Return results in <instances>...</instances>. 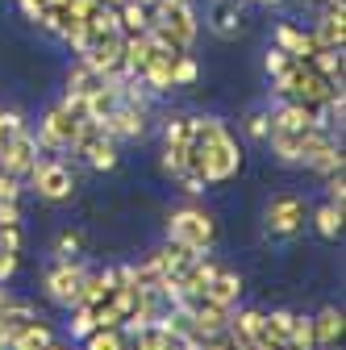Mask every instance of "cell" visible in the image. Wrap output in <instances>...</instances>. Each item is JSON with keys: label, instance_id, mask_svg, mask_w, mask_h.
Returning <instances> with one entry per match:
<instances>
[{"label": "cell", "instance_id": "obj_1", "mask_svg": "<svg viewBox=\"0 0 346 350\" xmlns=\"http://www.w3.org/2000/svg\"><path fill=\"white\" fill-rule=\"evenodd\" d=\"M338 88L342 83H330L325 75L313 71V63H300V59H292L280 75H271V92L280 100H300V105H313V109H321Z\"/></svg>", "mask_w": 346, "mask_h": 350}, {"label": "cell", "instance_id": "obj_2", "mask_svg": "<svg viewBox=\"0 0 346 350\" xmlns=\"http://www.w3.org/2000/svg\"><path fill=\"white\" fill-rule=\"evenodd\" d=\"M267 142H271V154H276L280 163H288V167H305L317 150L334 146L338 134H334V129H325V125H305V129H271Z\"/></svg>", "mask_w": 346, "mask_h": 350}, {"label": "cell", "instance_id": "obj_3", "mask_svg": "<svg viewBox=\"0 0 346 350\" xmlns=\"http://www.w3.org/2000/svg\"><path fill=\"white\" fill-rule=\"evenodd\" d=\"M167 242H180L196 254H209L213 242H217V221H213V213H204L196 204L171 208L167 213Z\"/></svg>", "mask_w": 346, "mask_h": 350}, {"label": "cell", "instance_id": "obj_4", "mask_svg": "<svg viewBox=\"0 0 346 350\" xmlns=\"http://www.w3.org/2000/svg\"><path fill=\"white\" fill-rule=\"evenodd\" d=\"M79 125H83V100L63 96V105H55L46 117H42L38 146L42 150H71L75 138H79Z\"/></svg>", "mask_w": 346, "mask_h": 350}, {"label": "cell", "instance_id": "obj_5", "mask_svg": "<svg viewBox=\"0 0 346 350\" xmlns=\"http://www.w3.org/2000/svg\"><path fill=\"white\" fill-rule=\"evenodd\" d=\"M25 180H29V188L38 192V200H46V204H63V200L75 196V175H71V167L59 163V159H38Z\"/></svg>", "mask_w": 346, "mask_h": 350}, {"label": "cell", "instance_id": "obj_6", "mask_svg": "<svg viewBox=\"0 0 346 350\" xmlns=\"http://www.w3.org/2000/svg\"><path fill=\"white\" fill-rule=\"evenodd\" d=\"M150 25H163L188 51H192L196 33H200V21H196L192 0H155V5H150Z\"/></svg>", "mask_w": 346, "mask_h": 350}, {"label": "cell", "instance_id": "obj_7", "mask_svg": "<svg viewBox=\"0 0 346 350\" xmlns=\"http://www.w3.org/2000/svg\"><path fill=\"white\" fill-rule=\"evenodd\" d=\"M83 163H88L92 171H113L117 167V142L105 134V125L101 121H88L83 117V125H79V138H75V146H71Z\"/></svg>", "mask_w": 346, "mask_h": 350}, {"label": "cell", "instance_id": "obj_8", "mask_svg": "<svg viewBox=\"0 0 346 350\" xmlns=\"http://www.w3.org/2000/svg\"><path fill=\"white\" fill-rule=\"evenodd\" d=\"M305 217H309L305 200H300L296 192H280L263 208V226H267L271 238H296L300 230H305Z\"/></svg>", "mask_w": 346, "mask_h": 350}, {"label": "cell", "instance_id": "obj_9", "mask_svg": "<svg viewBox=\"0 0 346 350\" xmlns=\"http://www.w3.org/2000/svg\"><path fill=\"white\" fill-rule=\"evenodd\" d=\"M83 262L79 258H55V267L46 271V280H42V288H46V296L55 304H63V309H71V304L79 300V284H83Z\"/></svg>", "mask_w": 346, "mask_h": 350}, {"label": "cell", "instance_id": "obj_10", "mask_svg": "<svg viewBox=\"0 0 346 350\" xmlns=\"http://www.w3.org/2000/svg\"><path fill=\"white\" fill-rule=\"evenodd\" d=\"M121 33H105V38H92L88 46L79 51V63H88L92 71H101L105 79H113V75H125L121 71ZM129 79V75H125Z\"/></svg>", "mask_w": 346, "mask_h": 350}, {"label": "cell", "instance_id": "obj_11", "mask_svg": "<svg viewBox=\"0 0 346 350\" xmlns=\"http://www.w3.org/2000/svg\"><path fill=\"white\" fill-rule=\"evenodd\" d=\"M204 21H209V29L217 33L222 42H238L246 33V5H242V0H209Z\"/></svg>", "mask_w": 346, "mask_h": 350}, {"label": "cell", "instance_id": "obj_12", "mask_svg": "<svg viewBox=\"0 0 346 350\" xmlns=\"http://www.w3.org/2000/svg\"><path fill=\"white\" fill-rule=\"evenodd\" d=\"M42 146H38V134H29V129H21L17 138H9L5 146H0V167H5L9 175H17V180H25V175L34 171Z\"/></svg>", "mask_w": 346, "mask_h": 350}, {"label": "cell", "instance_id": "obj_13", "mask_svg": "<svg viewBox=\"0 0 346 350\" xmlns=\"http://www.w3.org/2000/svg\"><path fill=\"white\" fill-rule=\"evenodd\" d=\"M313 42L321 51H342L346 46V5L342 0H334V5L321 9V17L313 25Z\"/></svg>", "mask_w": 346, "mask_h": 350}, {"label": "cell", "instance_id": "obj_14", "mask_svg": "<svg viewBox=\"0 0 346 350\" xmlns=\"http://www.w3.org/2000/svg\"><path fill=\"white\" fill-rule=\"evenodd\" d=\"M188 309V317H192V329H196V338L204 342V338H213V334H222L226 325H230V309H222V304H213V300H192V304H184Z\"/></svg>", "mask_w": 346, "mask_h": 350}, {"label": "cell", "instance_id": "obj_15", "mask_svg": "<svg viewBox=\"0 0 346 350\" xmlns=\"http://www.w3.org/2000/svg\"><path fill=\"white\" fill-rule=\"evenodd\" d=\"M204 300L222 304V309H238V300H242V275L217 262V271H213V280L204 288Z\"/></svg>", "mask_w": 346, "mask_h": 350}, {"label": "cell", "instance_id": "obj_16", "mask_svg": "<svg viewBox=\"0 0 346 350\" xmlns=\"http://www.w3.org/2000/svg\"><path fill=\"white\" fill-rule=\"evenodd\" d=\"M276 46L284 51V55H292V59H300V63H309L321 46L313 42V33H305L300 25H292V21H280L276 25Z\"/></svg>", "mask_w": 346, "mask_h": 350}, {"label": "cell", "instance_id": "obj_17", "mask_svg": "<svg viewBox=\"0 0 346 350\" xmlns=\"http://www.w3.org/2000/svg\"><path fill=\"white\" fill-rule=\"evenodd\" d=\"M305 125H321V113L313 105L284 100L280 109H271V129H305Z\"/></svg>", "mask_w": 346, "mask_h": 350}, {"label": "cell", "instance_id": "obj_18", "mask_svg": "<svg viewBox=\"0 0 346 350\" xmlns=\"http://www.w3.org/2000/svg\"><path fill=\"white\" fill-rule=\"evenodd\" d=\"M342 329H346V317H342L338 304H325V309L313 317V338H317V346H338V342H342Z\"/></svg>", "mask_w": 346, "mask_h": 350}, {"label": "cell", "instance_id": "obj_19", "mask_svg": "<svg viewBox=\"0 0 346 350\" xmlns=\"http://www.w3.org/2000/svg\"><path fill=\"white\" fill-rule=\"evenodd\" d=\"M113 292V267H101V271H83V284H79V300L75 304H101L109 300ZM71 304V309H75Z\"/></svg>", "mask_w": 346, "mask_h": 350}, {"label": "cell", "instance_id": "obj_20", "mask_svg": "<svg viewBox=\"0 0 346 350\" xmlns=\"http://www.w3.org/2000/svg\"><path fill=\"white\" fill-rule=\"evenodd\" d=\"M117 29H121V38L146 33V29H150V5H138V0H125V5L117 9Z\"/></svg>", "mask_w": 346, "mask_h": 350}, {"label": "cell", "instance_id": "obj_21", "mask_svg": "<svg viewBox=\"0 0 346 350\" xmlns=\"http://www.w3.org/2000/svg\"><path fill=\"white\" fill-rule=\"evenodd\" d=\"M101 83H105V75H101V71H92L88 63H75V67L67 71V96L83 100V96H92Z\"/></svg>", "mask_w": 346, "mask_h": 350}, {"label": "cell", "instance_id": "obj_22", "mask_svg": "<svg viewBox=\"0 0 346 350\" xmlns=\"http://www.w3.org/2000/svg\"><path fill=\"white\" fill-rule=\"evenodd\" d=\"M129 350H184V346L155 321V325H146V329H138V334H129Z\"/></svg>", "mask_w": 346, "mask_h": 350}, {"label": "cell", "instance_id": "obj_23", "mask_svg": "<svg viewBox=\"0 0 346 350\" xmlns=\"http://www.w3.org/2000/svg\"><path fill=\"white\" fill-rule=\"evenodd\" d=\"M51 342H55L51 325L38 317V321H29V325H25V329H21V334H17V338H13V342L5 346V350H46Z\"/></svg>", "mask_w": 346, "mask_h": 350}, {"label": "cell", "instance_id": "obj_24", "mask_svg": "<svg viewBox=\"0 0 346 350\" xmlns=\"http://www.w3.org/2000/svg\"><path fill=\"white\" fill-rule=\"evenodd\" d=\"M163 284H167V271L159 267L155 254H146L142 262H134V288H138V292H159Z\"/></svg>", "mask_w": 346, "mask_h": 350}, {"label": "cell", "instance_id": "obj_25", "mask_svg": "<svg viewBox=\"0 0 346 350\" xmlns=\"http://www.w3.org/2000/svg\"><path fill=\"white\" fill-rule=\"evenodd\" d=\"M155 258H159V267H163L167 275H176L180 267H188V262L196 258V250H188V246H180V242H163V246L155 250Z\"/></svg>", "mask_w": 346, "mask_h": 350}, {"label": "cell", "instance_id": "obj_26", "mask_svg": "<svg viewBox=\"0 0 346 350\" xmlns=\"http://www.w3.org/2000/svg\"><path fill=\"white\" fill-rule=\"evenodd\" d=\"M342 221H346V213H342L338 204H330V200L313 213V230H317L321 238H330V242H334V238H342Z\"/></svg>", "mask_w": 346, "mask_h": 350}, {"label": "cell", "instance_id": "obj_27", "mask_svg": "<svg viewBox=\"0 0 346 350\" xmlns=\"http://www.w3.org/2000/svg\"><path fill=\"white\" fill-rule=\"evenodd\" d=\"M313 346H317V338H313V317L296 313V317H292V329H288L284 350H313Z\"/></svg>", "mask_w": 346, "mask_h": 350}, {"label": "cell", "instance_id": "obj_28", "mask_svg": "<svg viewBox=\"0 0 346 350\" xmlns=\"http://www.w3.org/2000/svg\"><path fill=\"white\" fill-rule=\"evenodd\" d=\"M309 171H317L321 175V180H325V175H334V171H342L346 167V154H342V142H334V146H325V150H317L309 163H305Z\"/></svg>", "mask_w": 346, "mask_h": 350}, {"label": "cell", "instance_id": "obj_29", "mask_svg": "<svg viewBox=\"0 0 346 350\" xmlns=\"http://www.w3.org/2000/svg\"><path fill=\"white\" fill-rule=\"evenodd\" d=\"M309 63H313V71H317V75H325L330 83H342V71H346V63H342V51H317Z\"/></svg>", "mask_w": 346, "mask_h": 350}, {"label": "cell", "instance_id": "obj_30", "mask_svg": "<svg viewBox=\"0 0 346 350\" xmlns=\"http://www.w3.org/2000/svg\"><path fill=\"white\" fill-rule=\"evenodd\" d=\"M200 79V67H196V59L184 51V55H176V63H171V83L176 88H192Z\"/></svg>", "mask_w": 346, "mask_h": 350}, {"label": "cell", "instance_id": "obj_31", "mask_svg": "<svg viewBox=\"0 0 346 350\" xmlns=\"http://www.w3.org/2000/svg\"><path fill=\"white\" fill-rule=\"evenodd\" d=\"M83 350H125V334L121 329H92L83 338Z\"/></svg>", "mask_w": 346, "mask_h": 350}, {"label": "cell", "instance_id": "obj_32", "mask_svg": "<svg viewBox=\"0 0 346 350\" xmlns=\"http://www.w3.org/2000/svg\"><path fill=\"white\" fill-rule=\"evenodd\" d=\"M242 125H246V138H254V142H267V134H271V113H263V109H250Z\"/></svg>", "mask_w": 346, "mask_h": 350}, {"label": "cell", "instance_id": "obj_33", "mask_svg": "<svg viewBox=\"0 0 346 350\" xmlns=\"http://www.w3.org/2000/svg\"><path fill=\"white\" fill-rule=\"evenodd\" d=\"M96 329V317H92V304H75V309H71V338H88Z\"/></svg>", "mask_w": 346, "mask_h": 350}, {"label": "cell", "instance_id": "obj_34", "mask_svg": "<svg viewBox=\"0 0 346 350\" xmlns=\"http://www.w3.org/2000/svg\"><path fill=\"white\" fill-rule=\"evenodd\" d=\"M79 250H83V238H79L75 230H63L59 242H55V254H59V258H79Z\"/></svg>", "mask_w": 346, "mask_h": 350}, {"label": "cell", "instance_id": "obj_35", "mask_svg": "<svg viewBox=\"0 0 346 350\" xmlns=\"http://www.w3.org/2000/svg\"><path fill=\"white\" fill-rule=\"evenodd\" d=\"M325 200L338 204V208H346V175H342V171L325 175Z\"/></svg>", "mask_w": 346, "mask_h": 350}, {"label": "cell", "instance_id": "obj_36", "mask_svg": "<svg viewBox=\"0 0 346 350\" xmlns=\"http://www.w3.org/2000/svg\"><path fill=\"white\" fill-rule=\"evenodd\" d=\"M21 129H25V117H21V113H13V109L0 113V146H5L9 138H17Z\"/></svg>", "mask_w": 346, "mask_h": 350}, {"label": "cell", "instance_id": "obj_37", "mask_svg": "<svg viewBox=\"0 0 346 350\" xmlns=\"http://www.w3.org/2000/svg\"><path fill=\"white\" fill-rule=\"evenodd\" d=\"M288 63H292V55H284L280 46H267V55H263V71H267V75H280Z\"/></svg>", "mask_w": 346, "mask_h": 350}, {"label": "cell", "instance_id": "obj_38", "mask_svg": "<svg viewBox=\"0 0 346 350\" xmlns=\"http://www.w3.org/2000/svg\"><path fill=\"white\" fill-rule=\"evenodd\" d=\"M17 267H21V254L17 250H0V284H9L17 275Z\"/></svg>", "mask_w": 346, "mask_h": 350}, {"label": "cell", "instance_id": "obj_39", "mask_svg": "<svg viewBox=\"0 0 346 350\" xmlns=\"http://www.w3.org/2000/svg\"><path fill=\"white\" fill-rule=\"evenodd\" d=\"M17 196H21V180L0 167V200H17Z\"/></svg>", "mask_w": 346, "mask_h": 350}, {"label": "cell", "instance_id": "obj_40", "mask_svg": "<svg viewBox=\"0 0 346 350\" xmlns=\"http://www.w3.org/2000/svg\"><path fill=\"white\" fill-rule=\"evenodd\" d=\"M0 226H21V204L17 200H0Z\"/></svg>", "mask_w": 346, "mask_h": 350}, {"label": "cell", "instance_id": "obj_41", "mask_svg": "<svg viewBox=\"0 0 346 350\" xmlns=\"http://www.w3.org/2000/svg\"><path fill=\"white\" fill-rule=\"evenodd\" d=\"M300 5H317V9H325V5H334V0H300Z\"/></svg>", "mask_w": 346, "mask_h": 350}, {"label": "cell", "instance_id": "obj_42", "mask_svg": "<svg viewBox=\"0 0 346 350\" xmlns=\"http://www.w3.org/2000/svg\"><path fill=\"white\" fill-rule=\"evenodd\" d=\"M101 5H109V9H121V5H125V0H101Z\"/></svg>", "mask_w": 346, "mask_h": 350}, {"label": "cell", "instance_id": "obj_43", "mask_svg": "<svg viewBox=\"0 0 346 350\" xmlns=\"http://www.w3.org/2000/svg\"><path fill=\"white\" fill-rule=\"evenodd\" d=\"M254 5H280V0H254Z\"/></svg>", "mask_w": 346, "mask_h": 350}, {"label": "cell", "instance_id": "obj_44", "mask_svg": "<svg viewBox=\"0 0 346 350\" xmlns=\"http://www.w3.org/2000/svg\"><path fill=\"white\" fill-rule=\"evenodd\" d=\"M46 350H67V346H59V342H51V346H46Z\"/></svg>", "mask_w": 346, "mask_h": 350}, {"label": "cell", "instance_id": "obj_45", "mask_svg": "<svg viewBox=\"0 0 346 350\" xmlns=\"http://www.w3.org/2000/svg\"><path fill=\"white\" fill-rule=\"evenodd\" d=\"M313 350H338V346H313Z\"/></svg>", "mask_w": 346, "mask_h": 350}, {"label": "cell", "instance_id": "obj_46", "mask_svg": "<svg viewBox=\"0 0 346 350\" xmlns=\"http://www.w3.org/2000/svg\"><path fill=\"white\" fill-rule=\"evenodd\" d=\"M138 5H155V0H138Z\"/></svg>", "mask_w": 346, "mask_h": 350}, {"label": "cell", "instance_id": "obj_47", "mask_svg": "<svg viewBox=\"0 0 346 350\" xmlns=\"http://www.w3.org/2000/svg\"><path fill=\"white\" fill-rule=\"evenodd\" d=\"M0 292H5V284H0Z\"/></svg>", "mask_w": 346, "mask_h": 350}, {"label": "cell", "instance_id": "obj_48", "mask_svg": "<svg viewBox=\"0 0 346 350\" xmlns=\"http://www.w3.org/2000/svg\"><path fill=\"white\" fill-rule=\"evenodd\" d=\"M0 350H5V346H0Z\"/></svg>", "mask_w": 346, "mask_h": 350}, {"label": "cell", "instance_id": "obj_49", "mask_svg": "<svg viewBox=\"0 0 346 350\" xmlns=\"http://www.w3.org/2000/svg\"><path fill=\"white\" fill-rule=\"evenodd\" d=\"M196 350H200V346H196Z\"/></svg>", "mask_w": 346, "mask_h": 350}]
</instances>
